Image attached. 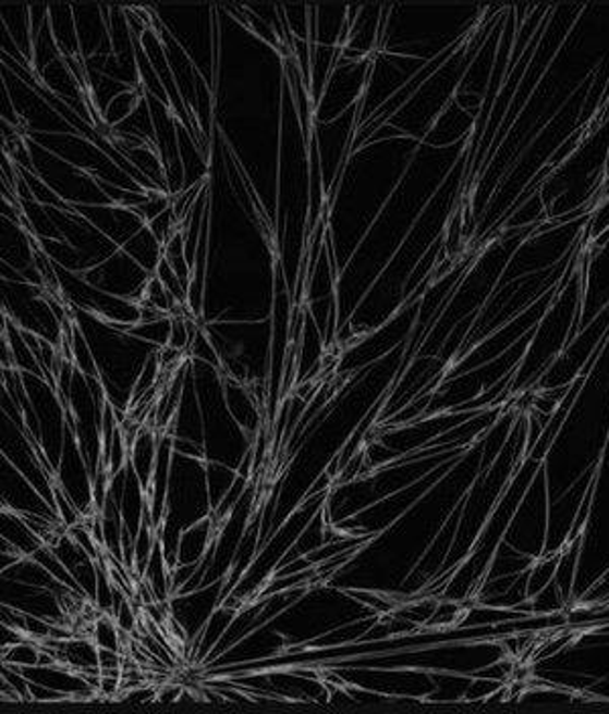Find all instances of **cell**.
<instances>
[{"label":"cell","mask_w":609,"mask_h":714,"mask_svg":"<svg viewBox=\"0 0 609 714\" xmlns=\"http://www.w3.org/2000/svg\"><path fill=\"white\" fill-rule=\"evenodd\" d=\"M223 589H226V579L211 582L208 587H202V589L185 593V595L171 596V601H169L171 617L187 633V643H194L199 638L211 613L222 605L223 599H226Z\"/></svg>","instance_id":"6da1fadb"},{"label":"cell","mask_w":609,"mask_h":714,"mask_svg":"<svg viewBox=\"0 0 609 714\" xmlns=\"http://www.w3.org/2000/svg\"><path fill=\"white\" fill-rule=\"evenodd\" d=\"M74 211L84 216L94 227H98L106 238L112 239L119 248H122L129 239L136 236L147 223L141 220V216L133 209L122 208L117 204L110 206H72Z\"/></svg>","instance_id":"7a4b0ae2"},{"label":"cell","mask_w":609,"mask_h":714,"mask_svg":"<svg viewBox=\"0 0 609 714\" xmlns=\"http://www.w3.org/2000/svg\"><path fill=\"white\" fill-rule=\"evenodd\" d=\"M41 546H45L44 540L35 534L27 520L15 509L2 507V551L29 558Z\"/></svg>","instance_id":"3957f363"},{"label":"cell","mask_w":609,"mask_h":714,"mask_svg":"<svg viewBox=\"0 0 609 714\" xmlns=\"http://www.w3.org/2000/svg\"><path fill=\"white\" fill-rule=\"evenodd\" d=\"M214 540H216V524L211 520V516L187 526L179 536L178 566L199 563L208 554Z\"/></svg>","instance_id":"277c9868"},{"label":"cell","mask_w":609,"mask_h":714,"mask_svg":"<svg viewBox=\"0 0 609 714\" xmlns=\"http://www.w3.org/2000/svg\"><path fill=\"white\" fill-rule=\"evenodd\" d=\"M49 27H51L53 39H56L61 56L65 60L68 58H82L74 7H70V4H49Z\"/></svg>","instance_id":"5b68a950"},{"label":"cell","mask_w":609,"mask_h":714,"mask_svg":"<svg viewBox=\"0 0 609 714\" xmlns=\"http://www.w3.org/2000/svg\"><path fill=\"white\" fill-rule=\"evenodd\" d=\"M159 436L161 432L153 429L149 424H143L131 445V457L129 463L133 465L134 473L143 481L145 490L149 491L150 477L155 471L157 461V448H159Z\"/></svg>","instance_id":"8992f818"},{"label":"cell","mask_w":609,"mask_h":714,"mask_svg":"<svg viewBox=\"0 0 609 714\" xmlns=\"http://www.w3.org/2000/svg\"><path fill=\"white\" fill-rule=\"evenodd\" d=\"M236 607H230V605H220L218 610L211 613V617L208 619V624L204 627V631L199 633V638L192 643L194 648L195 660L197 662H206L208 655L214 652V648L220 643V640L223 638V633L228 631V627L232 625V621L236 619L239 615Z\"/></svg>","instance_id":"52a82bcc"},{"label":"cell","mask_w":609,"mask_h":714,"mask_svg":"<svg viewBox=\"0 0 609 714\" xmlns=\"http://www.w3.org/2000/svg\"><path fill=\"white\" fill-rule=\"evenodd\" d=\"M2 29L9 30L13 41L19 45L23 58L33 67V29H31L29 7L2 4Z\"/></svg>","instance_id":"ba28073f"},{"label":"cell","mask_w":609,"mask_h":714,"mask_svg":"<svg viewBox=\"0 0 609 714\" xmlns=\"http://www.w3.org/2000/svg\"><path fill=\"white\" fill-rule=\"evenodd\" d=\"M120 250L129 254L134 262L141 268H145L149 274H155L159 262L163 260V244L155 238V234L150 232L149 225H145Z\"/></svg>","instance_id":"9c48e42d"},{"label":"cell","mask_w":609,"mask_h":714,"mask_svg":"<svg viewBox=\"0 0 609 714\" xmlns=\"http://www.w3.org/2000/svg\"><path fill=\"white\" fill-rule=\"evenodd\" d=\"M239 471L220 461H206V479H208L209 506L211 512L222 504L226 493L236 481Z\"/></svg>","instance_id":"30bf717a"},{"label":"cell","mask_w":609,"mask_h":714,"mask_svg":"<svg viewBox=\"0 0 609 714\" xmlns=\"http://www.w3.org/2000/svg\"><path fill=\"white\" fill-rule=\"evenodd\" d=\"M145 98V91L143 89H126L122 91L120 96H117L108 108H106L105 120L106 126L112 131L117 128L119 124H122L124 120L129 119L136 110V106L141 104V100Z\"/></svg>","instance_id":"8fae6325"},{"label":"cell","mask_w":609,"mask_h":714,"mask_svg":"<svg viewBox=\"0 0 609 714\" xmlns=\"http://www.w3.org/2000/svg\"><path fill=\"white\" fill-rule=\"evenodd\" d=\"M41 660V643L35 640H23L11 645V648H2V664L15 666V668H33L39 666Z\"/></svg>","instance_id":"7c38bea8"},{"label":"cell","mask_w":609,"mask_h":714,"mask_svg":"<svg viewBox=\"0 0 609 714\" xmlns=\"http://www.w3.org/2000/svg\"><path fill=\"white\" fill-rule=\"evenodd\" d=\"M92 640L100 650H122V631L112 615L100 613L92 627Z\"/></svg>","instance_id":"4fadbf2b"},{"label":"cell","mask_w":609,"mask_h":714,"mask_svg":"<svg viewBox=\"0 0 609 714\" xmlns=\"http://www.w3.org/2000/svg\"><path fill=\"white\" fill-rule=\"evenodd\" d=\"M171 323H173L171 317H163V319L150 321V323H136L129 333L136 340L150 343L153 347L161 349V347H167L171 340Z\"/></svg>","instance_id":"5bb4252c"},{"label":"cell","mask_w":609,"mask_h":714,"mask_svg":"<svg viewBox=\"0 0 609 714\" xmlns=\"http://www.w3.org/2000/svg\"><path fill=\"white\" fill-rule=\"evenodd\" d=\"M606 232H609V195L601 197V201L589 213V220L583 232V242H594Z\"/></svg>","instance_id":"9a60e30c"},{"label":"cell","mask_w":609,"mask_h":714,"mask_svg":"<svg viewBox=\"0 0 609 714\" xmlns=\"http://www.w3.org/2000/svg\"><path fill=\"white\" fill-rule=\"evenodd\" d=\"M609 195V175L606 177V183H604V197Z\"/></svg>","instance_id":"2e32d148"}]
</instances>
